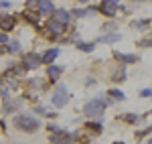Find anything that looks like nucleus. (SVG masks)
<instances>
[{"label": "nucleus", "mask_w": 152, "mask_h": 144, "mask_svg": "<svg viewBox=\"0 0 152 144\" xmlns=\"http://www.w3.org/2000/svg\"><path fill=\"white\" fill-rule=\"evenodd\" d=\"M75 47L81 49V51H85V53H89V51H94V49H95V45H94V43H77Z\"/></svg>", "instance_id": "nucleus-23"}, {"label": "nucleus", "mask_w": 152, "mask_h": 144, "mask_svg": "<svg viewBox=\"0 0 152 144\" xmlns=\"http://www.w3.org/2000/svg\"><path fill=\"white\" fill-rule=\"evenodd\" d=\"M8 41H10V39H8V35H6V33H2V31H0V45H6V43H8Z\"/></svg>", "instance_id": "nucleus-28"}, {"label": "nucleus", "mask_w": 152, "mask_h": 144, "mask_svg": "<svg viewBox=\"0 0 152 144\" xmlns=\"http://www.w3.org/2000/svg\"><path fill=\"white\" fill-rule=\"evenodd\" d=\"M23 65L26 69H37V67H41V65H43L41 55H37V53H26L23 57Z\"/></svg>", "instance_id": "nucleus-7"}, {"label": "nucleus", "mask_w": 152, "mask_h": 144, "mask_svg": "<svg viewBox=\"0 0 152 144\" xmlns=\"http://www.w3.org/2000/svg\"><path fill=\"white\" fill-rule=\"evenodd\" d=\"M138 45H140V47H152V39H144V41H140Z\"/></svg>", "instance_id": "nucleus-29"}, {"label": "nucleus", "mask_w": 152, "mask_h": 144, "mask_svg": "<svg viewBox=\"0 0 152 144\" xmlns=\"http://www.w3.org/2000/svg\"><path fill=\"white\" fill-rule=\"evenodd\" d=\"M45 33H51L49 35V39H59V37L65 33V24L57 23V20H47V24H45Z\"/></svg>", "instance_id": "nucleus-4"}, {"label": "nucleus", "mask_w": 152, "mask_h": 144, "mask_svg": "<svg viewBox=\"0 0 152 144\" xmlns=\"http://www.w3.org/2000/svg\"><path fill=\"white\" fill-rule=\"evenodd\" d=\"M120 39H122V35H118V33H110V35H102L99 37L102 43H118Z\"/></svg>", "instance_id": "nucleus-15"}, {"label": "nucleus", "mask_w": 152, "mask_h": 144, "mask_svg": "<svg viewBox=\"0 0 152 144\" xmlns=\"http://www.w3.org/2000/svg\"><path fill=\"white\" fill-rule=\"evenodd\" d=\"M37 112H39V114H45V106H37Z\"/></svg>", "instance_id": "nucleus-33"}, {"label": "nucleus", "mask_w": 152, "mask_h": 144, "mask_svg": "<svg viewBox=\"0 0 152 144\" xmlns=\"http://www.w3.org/2000/svg\"><path fill=\"white\" fill-rule=\"evenodd\" d=\"M120 118L124 122H128V124H136V122H138V116H136V114H122Z\"/></svg>", "instance_id": "nucleus-21"}, {"label": "nucleus", "mask_w": 152, "mask_h": 144, "mask_svg": "<svg viewBox=\"0 0 152 144\" xmlns=\"http://www.w3.org/2000/svg\"><path fill=\"white\" fill-rule=\"evenodd\" d=\"M23 16H24V20H28L31 24H35V26L39 24V18H37V14H35L33 10H26V12L23 14Z\"/></svg>", "instance_id": "nucleus-18"}, {"label": "nucleus", "mask_w": 152, "mask_h": 144, "mask_svg": "<svg viewBox=\"0 0 152 144\" xmlns=\"http://www.w3.org/2000/svg\"><path fill=\"white\" fill-rule=\"evenodd\" d=\"M6 53V45H0V55H4Z\"/></svg>", "instance_id": "nucleus-34"}, {"label": "nucleus", "mask_w": 152, "mask_h": 144, "mask_svg": "<svg viewBox=\"0 0 152 144\" xmlns=\"http://www.w3.org/2000/svg\"><path fill=\"white\" fill-rule=\"evenodd\" d=\"M49 140H51V144H71V142H73V134L61 130V132L51 134V138H49Z\"/></svg>", "instance_id": "nucleus-8"}, {"label": "nucleus", "mask_w": 152, "mask_h": 144, "mask_svg": "<svg viewBox=\"0 0 152 144\" xmlns=\"http://www.w3.org/2000/svg\"><path fill=\"white\" fill-rule=\"evenodd\" d=\"M114 144H126V142H114Z\"/></svg>", "instance_id": "nucleus-36"}, {"label": "nucleus", "mask_w": 152, "mask_h": 144, "mask_svg": "<svg viewBox=\"0 0 152 144\" xmlns=\"http://www.w3.org/2000/svg\"><path fill=\"white\" fill-rule=\"evenodd\" d=\"M140 96H144V97H150V96H152V89H142V91H140Z\"/></svg>", "instance_id": "nucleus-30"}, {"label": "nucleus", "mask_w": 152, "mask_h": 144, "mask_svg": "<svg viewBox=\"0 0 152 144\" xmlns=\"http://www.w3.org/2000/svg\"><path fill=\"white\" fill-rule=\"evenodd\" d=\"M148 144H152V138H150V140H148Z\"/></svg>", "instance_id": "nucleus-37"}, {"label": "nucleus", "mask_w": 152, "mask_h": 144, "mask_svg": "<svg viewBox=\"0 0 152 144\" xmlns=\"http://www.w3.org/2000/svg\"><path fill=\"white\" fill-rule=\"evenodd\" d=\"M112 2H116V4H118V0H112Z\"/></svg>", "instance_id": "nucleus-38"}, {"label": "nucleus", "mask_w": 152, "mask_h": 144, "mask_svg": "<svg viewBox=\"0 0 152 144\" xmlns=\"http://www.w3.org/2000/svg\"><path fill=\"white\" fill-rule=\"evenodd\" d=\"M51 102H53V106H55V108H63V106H67V102H69V91H67V85H65V83L55 85V91H53Z\"/></svg>", "instance_id": "nucleus-3"}, {"label": "nucleus", "mask_w": 152, "mask_h": 144, "mask_svg": "<svg viewBox=\"0 0 152 144\" xmlns=\"http://www.w3.org/2000/svg\"><path fill=\"white\" fill-rule=\"evenodd\" d=\"M85 132H87V130H85V128H83L81 132L73 134V138H75V140H77V142H81V144H85V142H87V140H89V138H87V136H85Z\"/></svg>", "instance_id": "nucleus-22"}, {"label": "nucleus", "mask_w": 152, "mask_h": 144, "mask_svg": "<svg viewBox=\"0 0 152 144\" xmlns=\"http://www.w3.org/2000/svg\"><path fill=\"white\" fill-rule=\"evenodd\" d=\"M12 124H14L16 130H20V132H28V134L37 132V130L41 128V122L37 120V118H33V116H28V114H16L14 120H12Z\"/></svg>", "instance_id": "nucleus-1"}, {"label": "nucleus", "mask_w": 152, "mask_h": 144, "mask_svg": "<svg viewBox=\"0 0 152 144\" xmlns=\"http://www.w3.org/2000/svg\"><path fill=\"white\" fill-rule=\"evenodd\" d=\"M85 130H87V132H94V134H99L104 130V126H102L99 122H87V124H85Z\"/></svg>", "instance_id": "nucleus-14"}, {"label": "nucleus", "mask_w": 152, "mask_h": 144, "mask_svg": "<svg viewBox=\"0 0 152 144\" xmlns=\"http://www.w3.org/2000/svg\"><path fill=\"white\" fill-rule=\"evenodd\" d=\"M114 57H116L118 61H122V63H136L138 61V57L136 55H132V53H128V55H124V53H114Z\"/></svg>", "instance_id": "nucleus-13"}, {"label": "nucleus", "mask_w": 152, "mask_h": 144, "mask_svg": "<svg viewBox=\"0 0 152 144\" xmlns=\"http://www.w3.org/2000/svg\"><path fill=\"white\" fill-rule=\"evenodd\" d=\"M97 10L102 12L104 16H116V10H118V4L116 2H112V0H102L99 2V6H97Z\"/></svg>", "instance_id": "nucleus-6"}, {"label": "nucleus", "mask_w": 152, "mask_h": 144, "mask_svg": "<svg viewBox=\"0 0 152 144\" xmlns=\"http://www.w3.org/2000/svg\"><path fill=\"white\" fill-rule=\"evenodd\" d=\"M0 83H2V77H0Z\"/></svg>", "instance_id": "nucleus-39"}, {"label": "nucleus", "mask_w": 152, "mask_h": 144, "mask_svg": "<svg viewBox=\"0 0 152 144\" xmlns=\"http://www.w3.org/2000/svg\"><path fill=\"white\" fill-rule=\"evenodd\" d=\"M39 12L41 16H51L55 12V4L51 0H39Z\"/></svg>", "instance_id": "nucleus-9"}, {"label": "nucleus", "mask_w": 152, "mask_h": 144, "mask_svg": "<svg viewBox=\"0 0 152 144\" xmlns=\"http://www.w3.org/2000/svg\"><path fill=\"white\" fill-rule=\"evenodd\" d=\"M124 79H126V67H124V65H120V67H118V71L114 73V81H116V83H122Z\"/></svg>", "instance_id": "nucleus-16"}, {"label": "nucleus", "mask_w": 152, "mask_h": 144, "mask_svg": "<svg viewBox=\"0 0 152 144\" xmlns=\"http://www.w3.org/2000/svg\"><path fill=\"white\" fill-rule=\"evenodd\" d=\"M112 102L110 99H102V97H95L91 102H87L85 106H83V114L85 116H89V118H97V116H102L105 112V106H110Z\"/></svg>", "instance_id": "nucleus-2"}, {"label": "nucleus", "mask_w": 152, "mask_h": 144, "mask_svg": "<svg viewBox=\"0 0 152 144\" xmlns=\"http://www.w3.org/2000/svg\"><path fill=\"white\" fill-rule=\"evenodd\" d=\"M94 83H95L94 77H87V79H85V85H94Z\"/></svg>", "instance_id": "nucleus-32"}, {"label": "nucleus", "mask_w": 152, "mask_h": 144, "mask_svg": "<svg viewBox=\"0 0 152 144\" xmlns=\"http://www.w3.org/2000/svg\"><path fill=\"white\" fill-rule=\"evenodd\" d=\"M0 6H2V8H10V2H8V0H2Z\"/></svg>", "instance_id": "nucleus-31"}, {"label": "nucleus", "mask_w": 152, "mask_h": 144, "mask_svg": "<svg viewBox=\"0 0 152 144\" xmlns=\"http://www.w3.org/2000/svg\"><path fill=\"white\" fill-rule=\"evenodd\" d=\"M53 20H57V23H61V24H69V20H71V14L67 10H63V8H59V10H55L53 12Z\"/></svg>", "instance_id": "nucleus-11"}, {"label": "nucleus", "mask_w": 152, "mask_h": 144, "mask_svg": "<svg viewBox=\"0 0 152 144\" xmlns=\"http://www.w3.org/2000/svg\"><path fill=\"white\" fill-rule=\"evenodd\" d=\"M16 26V16L14 14H0V31L2 33H10Z\"/></svg>", "instance_id": "nucleus-5"}, {"label": "nucleus", "mask_w": 152, "mask_h": 144, "mask_svg": "<svg viewBox=\"0 0 152 144\" xmlns=\"http://www.w3.org/2000/svg\"><path fill=\"white\" fill-rule=\"evenodd\" d=\"M20 51V43L18 41H8L6 43V53H18Z\"/></svg>", "instance_id": "nucleus-17"}, {"label": "nucleus", "mask_w": 152, "mask_h": 144, "mask_svg": "<svg viewBox=\"0 0 152 144\" xmlns=\"http://www.w3.org/2000/svg\"><path fill=\"white\" fill-rule=\"evenodd\" d=\"M146 20H134V23H132V26H134V29H144V26H146Z\"/></svg>", "instance_id": "nucleus-26"}, {"label": "nucleus", "mask_w": 152, "mask_h": 144, "mask_svg": "<svg viewBox=\"0 0 152 144\" xmlns=\"http://www.w3.org/2000/svg\"><path fill=\"white\" fill-rule=\"evenodd\" d=\"M150 132H152V128H146V130H138V132H136V138H142V136H148Z\"/></svg>", "instance_id": "nucleus-27"}, {"label": "nucleus", "mask_w": 152, "mask_h": 144, "mask_svg": "<svg viewBox=\"0 0 152 144\" xmlns=\"http://www.w3.org/2000/svg\"><path fill=\"white\" fill-rule=\"evenodd\" d=\"M18 106H20V102H10V99L4 102V110H6V112H14Z\"/></svg>", "instance_id": "nucleus-20"}, {"label": "nucleus", "mask_w": 152, "mask_h": 144, "mask_svg": "<svg viewBox=\"0 0 152 144\" xmlns=\"http://www.w3.org/2000/svg\"><path fill=\"white\" fill-rule=\"evenodd\" d=\"M26 8L28 10H39V0H26Z\"/></svg>", "instance_id": "nucleus-24"}, {"label": "nucleus", "mask_w": 152, "mask_h": 144, "mask_svg": "<svg viewBox=\"0 0 152 144\" xmlns=\"http://www.w3.org/2000/svg\"><path fill=\"white\" fill-rule=\"evenodd\" d=\"M77 2H79V4H85V2H87V0H77Z\"/></svg>", "instance_id": "nucleus-35"}, {"label": "nucleus", "mask_w": 152, "mask_h": 144, "mask_svg": "<svg viewBox=\"0 0 152 144\" xmlns=\"http://www.w3.org/2000/svg\"><path fill=\"white\" fill-rule=\"evenodd\" d=\"M47 130H49L51 134H55V132H61L63 128H61V126H57V124H49V126H47Z\"/></svg>", "instance_id": "nucleus-25"}, {"label": "nucleus", "mask_w": 152, "mask_h": 144, "mask_svg": "<svg viewBox=\"0 0 152 144\" xmlns=\"http://www.w3.org/2000/svg\"><path fill=\"white\" fill-rule=\"evenodd\" d=\"M107 96L114 97V99H118V102H120V99H126L124 91H120V89H110V91H107Z\"/></svg>", "instance_id": "nucleus-19"}, {"label": "nucleus", "mask_w": 152, "mask_h": 144, "mask_svg": "<svg viewBox=\"0 0 152 144\" xmlns=\"http://www.w3.org/2000/svg\"><path fill=\"white\" fill-rule=\"evenodd\" d=\"M57 57H59V49H49V51H45V53L41 55V61H43L45 65H51Z\"/></svg>", "instance_id": "nucleus-12"}, {"label": "nucleus", "mask_w": 152, "mask_h": 144, "mask_svg": "<svg viewBox=\"0 0 152 144\" xmlns=\"http://www.w3.org/2000/svg\"><path fill=\"white\" fill-rule=\"evenodd\" d=\"M61 73H63V67H59V65H49V67H47V77H49V81H51V83L59 81Z\"/></svg>", "instance_id": "nucleus-10"}]
</instances>
